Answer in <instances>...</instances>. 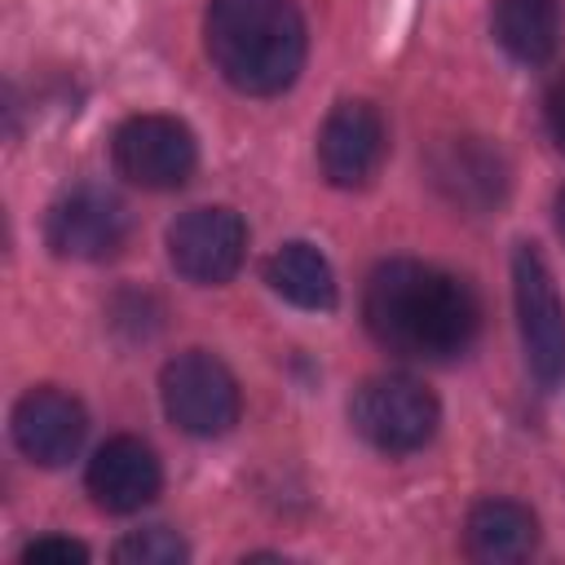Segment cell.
<instances>
[{
  "mask_svg": "<svg viewBox=\"0 0 565 565\" xmlns=\"http://www.w3.org/2000/svg\"><path fill=\"white\" fill-rule=\"evenodd\" d=\"M185 556H190V547L168 525H146L115 543V561H124V565H181Z\"/></svg>",
  "mask_w": 565,
  "mask_h": 565,
  "instance_id": "cell-16",
  "label": "cell"
},
{
  "mask_svg": "<svg viewBox=\"0 0 565 565\" xmlns=\"http://www.w3.org/2000/svg\"><path fill=\"white\" fill-rule=\"evenodd\" d=\"M115 172L141 190H177L199 163V141L177 115H132L110 137Z\"/></svg>",
  "mask_w": 565,
  "mask_h": 565,
  "instance_id": "cell-6",
  "label": "cell"
},
{
  "mask_svg": "<svg viewBox=\"0 0 565 565\" xmlns=\"http://www.w3.org/2000/svg\"><path fill=\"white\" fill-rule=\"evenodd\" d=\"M247 256V225L234 207H190L168 230V260L194 287H221Z\"/></svg>",
  "mask_w": 565,
  "mask_h": 565,
  "instance_id": "cell-8",
  "label": "cell"
},
{
  "mask_svg": "<svg viewBox=\"0 0 565 565\" xmlns=\"http://www.w3.org/2000/svg\"><path fill=\"white\" fill-rule=\"evenodd\" d=\"M265 282L274 287V296H282L296 309H331L335 305V274L331 260L313 247V243H282L269 260H265Z\"/></svg>",
  "mask_w": 565,
  "mask_h": 565,
  "instance_id": "cell-15",
  "label": "cell"
},
{
  "mask_svg": "<svg viewBox=\"0 0 565 565\" xmlns=\"http://www.w3.org/2000/svg\"><path fill=\"white\" fill-rule=\"evenodd\" d=\"M163 415L190 437H225L238 424V384L207 349L177 353L159 375Z\"/></svg>",
  "mask_w": 565,
  "mask_h": 565,
  "instance_id": "cell-5",
  "label": "cell"
},
{
  "mask_svg": "<svg viewBox=\"0 0 565 565\" xmlns=\"http://www.w3.org/2000/svg\"><path fill=\"white\" fill-rule=\"evenodd\" d=\"M428 181L450 207L468 216H490L503 207L512 172L499 146H490L486 137L459 132L428 150Z\"/></svg>",
  "mask_w": 565,
  "mask_h": 565,
  "instance_id": "cell-7",
  "label": "cell"
},
{
  "mask_svg": "<svg viewBox=\"0 0 565 565\" xmlns=\"http://www.w3.org/2000/svg\"><path fill=\"white\" fill-rule=\"evenodd\" d=\"M561 0H490V31L512 62H547L561 44Z\"/></svg>",
  "mask_w": 565,
  "mask_h": 565,
  "instance_id": "cell-14",
  "label": "cell"
},
{
  "mask_svg": "<svg viewBox=\"0 0 565 565\" xmlns=\"http://www.w3.org/2000/svg\"><path fill=\"white\" fill-rule=\"evenodd\" d=\"M22 561L26 565H49V561H57V565H84L88 561V547L84 543H75V539H35V543H26L22 547Z\"/></svg>",
  "mask_w": 565,
  "mask_h": 565,
  "instance_id": "cell-17",
  "label": "cell"
},
{
  "mask_svg": "<svg viewBox=\"0 0 565 565\" xmlns=\"http://www.w3.org/2000/svg\"><path fill=\"white\" fill-rule=\"evenodd\" d=\"M203 44L221 79L247 97H274L305 66V18L291 0H212Z\"/></svg>",
  "mask_w": 565,
  "mask_h": 565,
  "instance_id": "cell-2",
  "label": "cell"
},
{
  "mask_svg": "<svg viewBox=\"0 0 565 565\" xmlns=\"http://www.w3.org/2000/svg\"><path fill=\"white\" fill-rule=\"evenodd\" d=\"M9 428H13V446L31 463L62 468V463H71L79 455L84 433H88V415L71 393H62L53 384H40V388L18 397Z\"/></svg>",
  "mask_w": 565,
  "mask_h": 565,
  "instance_id": "cell-10",
  "label": "cell"
},
{
  "mask_svg": "<svg viewBox=\"0 0 565 565\" xmlns=\"http://www.w3.org/2000/svg\"><path fill=\"white\" fill-rule=\"evenodd\" d=\"M349 419L366 446L384 455H411L433 441L441 424V406L411 375H371L353 388Z\"/></svg>",
  "mask_w": 565,
  "mask_h": 565,
  "instance_id": "cell-3",
  "label": "cell"
},
{
  "mask_svg": "<svg viewBox=\"0 0 565 565\" xmlns=\"http://www.w3.org/2000/svg\"><path fill=\"white\" fill-rule=\"evenodd\" d=\"M512 300H516L521 349L534 380L543 388L561 384L565 380V300L534 243H516L512 252Z\"/></svg>",
  "mask_w": 565,
  "mask_h": 565,
  "instance_id": "cell-4",
  "label": "cell"
},
{
  "mask_svg": "<svg viewBox=\"0 0 565 565\" xmlns=\"http://www.w3.org/2000/svg\"><path fill=\"white\" fill-rule=\"evenodd\" d=\"M552 212H556V230H561V238H565V190L556 194V203H552Z\"/></svg>",
  "mask_w": 565,
  "mask_h": 565,
  "instance_id": "cell-19",
  "label": "cell"
},
{
  "mask_svg": "<svg viewBox=\"0 0 565 565\" xmlns=\"http://www.w3.org/2000/svg\"><path fill=\"white\" fill-rule=\"evenodd\" d=\"M84 486L93 494V503L102 512H137L146 508L159 486H163V468L154 459V450L141 441V437H110L97 446V455L88 459V472H84Z\"/></svg>",
  "mask_w": 565,
  "mask_h": 565,
  "instance_id": "cell-12",
  "label": "cell"
},
{
  "mask_svg": "<svg viewBox=\"0 0 565 565\" xmlns=\"http://www.w3.org/2000/svg\"><path fill=\"white\" fill-rule=\"evenodd\" d=\"M543 119H547L552 141L565 150V75L552 79V88H547V97H543Z\"/></svg>",
  "mask_w": 565,
  "mask_h": 565,
  "instance_id": "cell-18",
  "label": "cell"
},
{
  "mask_svg": "<svg viewBox=\"0 0 565 565\" xmlns=\"http://www.w3.org/2000/svg\"><path fill=\"white\" fill-rule=\"evenodd\" d=\"M463 543H468V556L472 561H486V565L525 561L539 547V521L516 499H481L468 512Z\"/></svg>",
  "mask_w": 565,
  "mask_h": 565,
  "instance_id": "cell-13",
  "label": "cell"
},
{
  "mask_svg": "<svg viewBox=\"0 0 565 565\" xmlns=\"http://www.w3.org/2000/svg\"><path fill=\"white\" fill-rule=\"evenodd\" d=\"M128 238V212L97 185L66 190L44 216V243L62 260H106Z\"/></svg>",
  "mask_w": 565,
  "mask_h": 565,
  "instance_id": "cell-9",
  "label": "cell"
},
{
  "mask_svg": "<svg viewBox=\"0 0 565 565\" xmlns=\"http://www.w3.org/2000/svg\"><path fill=\"white\" fill-rule=\"evenodd\" d=\"M384 159V119L371 102H335L318 132V168L331 185L358 190Z\"/></svg>",
  "mask_w": 565,
  "mask_h": 565,
  "instance_id": "cell-11",
  "label": "cell"
},
{
  "mask_svg": "<svg viewBox=\"0 0 565 565\" xmlns=\"http://www.w3.org/2000/svg\"><path fill=\"white\" fill-rule=\"evenodd\" d=\"M366 331L397 358L450 362L468 353L481 327L472 287L424 260H384L362 291Z\"/></svg>",
  "mask_w": 565,
  "mask_h": 565,
  "instance_id": "cell-1",
  "label": "cell"
}]
</instances>
